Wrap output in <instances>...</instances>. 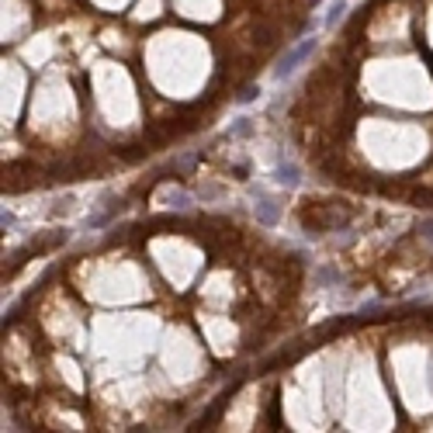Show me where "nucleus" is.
<instances>
[{"label":"nucleus","instance_id":"nucleus-1","mask_svg":"<svg viewBox=\"0 0 433 433\" xmlns=\"http://www.w3.org/2000/svg\"><path fill=\"white\" fill-rule=\"evenodd\" d=\"M312 205V201H309ZM350 219V208H340V205H312L302 212V226L312 229V232H326V229H337Z\"/></svg>","mask_w":433,"mask_h":433},{"label":"nucleus","instance_id":"nucleus-2","mask_svg":"<svg viewBox=\"0 0 433 433\" xmlns=\"http://www.w3.org/2000/svg\"><path fill=\"white\" fill-rule=\"evenodd\" d=\"M312 52H316V38H305L298 49H291V52L281 59V66H278V76H291V73H295V69H298V66H302V62L312 56Z\"/></svg>","mask_w":433,"mask_h":433},{"label":"nucleus","instance_id":"nucleus-3","mask_svg":"<svg viewBox=\"0 0 433 433\" xmlns=\"http://www.w3.org/2000/svg\"><path fill=\"white\" fill-rule=\"evenodd\" d=\"M302 177H298V167L295 163H281L278 167V184H285V187H295Z\"/></svg>","mask_w":433,"mask_h":433},{"label":"nucleus","instance_id":"nucleus-4","mask_svg":"<svg viewBox=\"0 0 433 433\" xmlns=\"http://www.w3.org/2000/svg\"><path fill=\"white\" fill-rule=\"evenodd\" d=\"M257 219H260V222H267V226L278 219V208H274V201H271V198H264V201H260V208H257Z\"/></svg>","mask_w":433,"mask_h":433},{"label":"nucleus","instance_id":"nucleus-5","mask_svg":"<svg viewBox=\"0 0 433 433\" xmlns=\"http://www.w3.org/2000/svg\"><path fill=\"white\" fill-rule=\"evenodd\" d=\"M257 94H260V90H257V87H243V94H239V101H253V97H257Z\"/></svg>","mask_w":433,"mask_h":433}]
</instances>
